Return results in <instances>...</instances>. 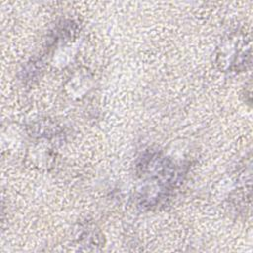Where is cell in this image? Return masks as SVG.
<instances>
[{"label":"cell","mask_w":253,"mask_h":253,"mask_svg":"<svg viewBox=\"0 0 253 253\" xmlns=\"http://www.w3.org/2000/svg\"><path fill=\"white\" fill-rule=\"evenodd\" d=\"M251 63V40L243 31L226 35L215 51V64L222 72H241Z\"/></svg>","instance_id":"7a4b0ae2"},{"label":"cell","mask_w":253,"mask_h":253,"mask_svg":"<svg viewBox=\"0 0 253 253\" xmlns=\"http://www.w3.org/2000/svg\"><path fill=\"white\" fill-rule=\"evenodd\" d=\"M79 243L82 245H98L102 241V236L94 225L86 224L79 233Z\"/></svg>","instance_id":"3957f363"},{"label":"cell","mask_w":253,"mask_h":253,"mask_svg":"<svg viewBox=\"0 0 253 253\" xmlns=\"http://www.w3.org/2000/svg\"><path fill=\"white\" fill-rule=\"evenodd\" d=\"M135 172L141 182L137 192V204L144 210H151L171 196L182 182L187 168L163 152L149 149L138 157Z\"/></svg>","instance_id":"6da1fadb"}]
</instances>
